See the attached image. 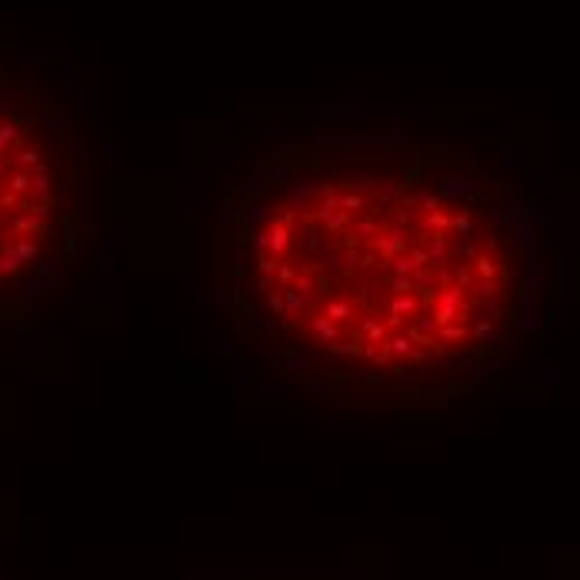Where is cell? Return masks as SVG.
<instances>
[{"label": "cell", "mask_w": 580, "mask_h": 580, "mask_svg": "<svg viewBox=\"0 0 580 580\" xmlns=\"http://www.w3.org/2000/svg\"><path fill=\"white\" fill-rule=\"evenodd\" d=\"M80 234V197L57 127L0 77V314L57 290Z\"/></svg>", "instance_id": "obj_2"}, {"label": "cell", "mask_w": 580, "mask_h": 580, "mask_svg": "<svg viewBox=\"0 0 580 580\" xmlns=\"http://www.w3.org/2000/svg\"><path fill=\"white\" fill-rule=\"evenodd\" d=\"M221 297L300 384L444 400L554 340L563 237L497 150L320 131L254 157L227 187Z\"/></svg>", "instance_id": "obj_1"}]
</instances>
